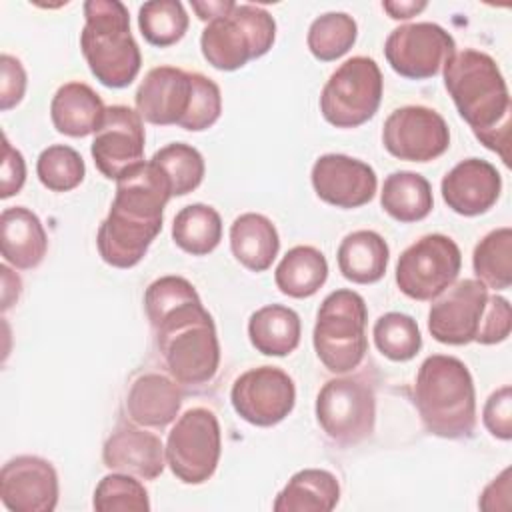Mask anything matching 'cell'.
<instances>
[{
  "mask_svg": "<svg viewBox=\"0 0 512 512\" xmlns=\"http://www.w3.org/2000/svg\"><path fill=\"white\" fill-rule=\"evenodd\" d=\"M382 144L398 160L430 162L448 150L450 130L436 110L402 106L386 118Z\"/></svg>",
  "mask_w": 512,
  "mask_h": 512,
  "instance_id": "cell-15",
  "label": "cell"
},
{
  "mask_svg": "<svg viewBox=\"0 0 512 512\" xmlns=\"http://www.w3.org/2000/svg\"><path fill=\"white\" fill-rule=\"evenodd\" d=\"M136 112L156 126L176 124L190 132L210 128L222 108L214 80L174 66L152 68L136 90Z\"/></svg>",
  "mask_w": 512,
  "mask_h": 512,
  "instance_id": "cell-3",
  "label": "cell"
},
{
  "mask_svg": "<svg viewBox=\"0 0 512 512\" xmlns=\"http://www.w3.org/2000/svg\"><path fill=\"white\" fill-rule=\"evenodd\" d=\"M500 498L504 508H510V468H504L498 478H494L482 492L478 506L482 510H494V500Z\"/></svg>",
  "mask_w": 512,
  "mask_h": 512,
  "instance_id": "cell-43",
  "label": "cell"
},
{
  "mask_svg": "<svg viewBox=\"0 0 512 512\" xmlns=\"http://www.w3.org/2000/svg\"><path fill=\"white\" fill-rule=\"evenodd\" d=\"M0 500L12 512H52L58 504V474L40 456H16L2 466Z\"/></svg>",
  "mask_w": 512,
  "mask_h": 512,
  "instance_id": "cell-18",
  "label": "cell"
},
{
  "mask_svg": "<svg viewBox=\"0 0 512 512\" xmlns=\"http://www.w3.org/2000/svg\"><path fill=\"white\" fill-rule=\"evenodd\" d=\"M338 268L354 284H374L388 268L390 248L374 230H356L344 236L338 246Z\"/></svg>",
  "mask_w": 512,
  "mask_h": 512,
  "instance_id": "cell-27",
  "label": "cell"
},
{
  "mask_svg": "<svg viewBox=\"0 0 512 512\" xmlns=\"http://www.w3.org/2000/svg\"><path fill=\"white\" fill-rule=\"evenodd\" d=\"M170 198L168 178L150 160L116 180L114 202L96 234L100 258L114 268L136 266L160 234Z\"/></svg>",
  "mask_w": 512,
  "mask_h": 512,
  "instance_id": "cell-1",
  "label": "cell"
},
{
  "mask_svg": "<svg viewBox=\"0 0 512 512\" xmlns=\"http://www.w3.org/2000/svg\"><path fill=\"white\" fill-rule=\"evenodd\" d=\"M328 278L326 256L314 246L290 248L274 272L278 290L290 298L314 296Z\"/></svg>",
  "mask_w": 512,
  "mask_h": 512,
  "instance_id": "cell-30",
  "label": "cell"
},
{
  "mask_svg": "<svg viewBox=\"0 0 512 512\" xmlns=\"http://www.w3.org/2000/svg\"><path fill=\"white\" fill-rule=\"evenodd\" d=\"M230 250L244 268L252 272H264L278 256V230L264 214H240L230 226Z\"/></svg>",
  "mask_w": 512,
  "mask_h": 512,
  "instance_id": "cell-25",
  "label": "cell"
},
{
  "mask_svg": "<svg viewBox=\"0 0 512 512\" xmlns=\"http://www.w3.org/2000/svg\"><path fill=\"white\" fill-rule=\"evenodd\" d=\"M274 40L276 22L268 10L254 4H234L228 14L206 24L200 50L210 66L230 72L264 56Z\"/></svg>",
  "mask_w": 512,
  "mask_h": 512,
  "instance_id": "cell-8",
  "label": "cell"
},
{
  "mask_svg": "<svg viewBox=\"0 0 512 512\" xmlns=\"http://www.w3.org/2000/svg\"><path fill=\"white\" fill-rule=\"evenodd\" d=\"M456 52V42L434 22H414L394 28L384 44L390 68L410 80L432 78Z\"/></svg>",
  "mask_w": 512,
  "mask_h": 512,
  "instance_id": "cell-13",
  "label": "cell"
},
{
  "mask_svg": "<svg viewBox=\"0 0 512 512\" xmlns=\"http://www.w3.org/2000/svg\"><path fill=\"white\" fill-rule=\"evenodd\" d=\"M236 414L252 426L282 422L296 404L294 380L278 366H258L240 374L230 390Z\"/></svg>",
  "mask_w": 512,
  "mask_h": 512,
  "instance_id": "cell-14",
  "label": "cell"
},
{
  "mask_svg": "<svg viewBox=\"0 0 512 512\" xmlns=\"http://www.w3.org/2000/svg\"><path fill=\"white\" fill-rule=\"evenodd\" d=\"M138 28L148 44L166 48L188 30V14L178 0H150L138 10Z\"/></svg>",
  "mask_w": 512,
  "mask_h": 512,
  "instance_id": "cell-35",
  "label": "cell"
},
{
  "mask_svg": "<svg viewBox=\"0 0 512 512\" xmlns=\"http://www.w3.org/2000/svg\"><path fill=\"white\" fill-rule=\"evenodd\" d=\"M476 280L486 288L506 290L512 284V230L508 226L488 232L474 248Z\"/></svg>",
  "mask_w": 512,
  "mask_h": 512,
  "instance_id": "cell-32",
  "label": "cell"
},
{
  "mask_svg": "<svg viewBox=\"0 0 512 512\" xmlns=\"http://www.w3.org/2000/svg\"><path fill=\"white\" fill-rule=\"evenodd\" d=\"M444 86L474 136L510 164L512 102L496 60L474 48L454 52L444 64Z\"/></svg>",
  "mask_w": 512,
  "mask_h": 512,
  "instance_id": "cell-2",
  "label": "cell"
},
{
  "mask_svg": "<svg viewBox=\"0 0 512 512\" xmlns=\"http://www.w3.org/2000/svg\"><path fill=\"white\" fill-rule=\"evenodd\" d=\"M92 506L98 512H148L150 500L144 484L132 474L112 472L98 482Z\"/></svg>",
  "mask_w": 512,
  "mask_h": 512,
  "instance_id": "cell-38",
  "label": "cell"
},
{
  "mask_svg": "<svg viewBox=\"0 0 512 512\" xmlns=\"http://www.w3.org/2000/svg\"><path fill=\"white\" fill-rule=\"evenodd\" d=\"M300 316L282 304L258 308L248 320V338L264 356H288L300 344Z\"/></svg>",
  "mask_w": 512,
  "mask_h": 512,
  "instance_id": "cell-28",
  "label": "cell"
},
{
  "mask_svg": "<svg viewBox=\"0 0 512 512\" xmlns=\"http://www.w3.org/2000/svg\"><path fill=\"white\" fill-rule=\"evenodd\" d=\"M80 48L90 72L108 88H126L140 72L142 54L130 32V14L118 0L84 2Z\"/></svg>",
  "mask_w": 512,
  "mask_h": 512,
  "instance_id": "cell-6",
  "label": "cell"
},
{
  "mask_svg": "<svg viewBox=\"0 0 512 512\" xmlns=\"http://www.w3.org/2000/svg\"><path fill=\"white\" fill-rule=\"evenodd\" d=\"M310 180L320 200L346 210L368 204L378 188L374 168L346 154L320 156L312 166Z\"/></svg>",
  "mask_w": 512,
  "mask_h": 512,
  "instance_id": "cell-19",
  "label": "cell"
},
{
  "mask_svg": "<svg viewBox=\"0 0 512 512\" xmlns=\"http://www.w3.org/2000/svg\"><path fill=\"white\" fill-rule=\"evenodd\" d=\"M26 92V70L22 62L10 54L0 56V108H14Z\"/></svg>",
  "mask_w": 512,
  "mask_h": 512,
  "instance_id": "cell-41",
  "label": "cell"
},
{
  "mask_svg": "<svg viewBox=\"0 0 512 512\" xmlns=\"http://www.w3.org/2000/svg\"><path fill=\"white\" fill-rule=\"evenodd\" d=\"M150 162H154L168 178L172 196H184L196 190L204 180V158L194 146L186 142L166 144L154 152Z\"/></svg>",
  "mask_w": 512,
  "mask_h": 512,
  "instance_id": "cell-34",
  "label": "cell"
},
{
  "mask_svg": "<svg viewBox=\"0 0 512 512\" xmlns=\"http://www.w3.org/2000/svg\"><path fill=\"white\" fill-rule=\"evenodd\" d=\"M414 398L424 428L440 438H470L476 428V392L468 366L446 354L428 356L416 374Z\"/></svg>",
  "mask_w": 512,
  "mask_h": 512,
  "instance_id": "cell-4",
  "label": "cell"
},
{
  "mask_svg": "<svg viewBox=\"0 0 512 512\" xmlns=\"http://www.w3.org/2000/svg\"><path fill=\"white\" fill-rule=\"evenodd\" d=\"M510 328H512V312H510V304L506 298L502 296H488V304H486V312L478 330V336L474 342L478 344H498L504 342L510 336Z\"/></svg>",
  "mask_w": 512,
  "mask_h": 512,
  "instance_id": "cell-39",
  "label": "cell"
},
{
  "mask_svg": "<svg viewBox=\"0 0 512 512\" xmlns=\"http://www.w3.org/2000/svg\"><path fill=\"white\" fill-rule=\"evenodd\" d=\"M234 4L236 2H232V0H208V2H192V10L198 14V18L200 20H204V22H210V20H214V18H218V16H224V14H228L232 8H234Z\"/></svg>",
  "mask_w": 512,
  "mask_h": 512,
  "instance_id": "cell-44",
  "label": "cell"
},
{
  "mask_svg": "<svg viewBox=\"0 0 512 512\" xmlns=\"http://www.w3.org/2000/svg\"><path fill=\"white\" fill-rule=\"evenodd\" d=\"M448 208L460 216H478L488 212L502 192V178L496 166L480 158L458 162L440 184Z\"/></svg>",
  "mask_w": 512,
  "mask_h": 512,
  "instance_id": "cell-20",
  "label": "cell"
},
{
  "mask_svg": "<svg viewBox=\"0 0 512 512\" xmlns=\"http://www.w3.org/2000/svg\"><path fill=\"white\" fill-rule=\"evenodd\" d=\"M368 308L364 298L348 288L330 292L316 314L312 342L318 360L334 374L360 366L368 352Z\"/></svg>",
  "mask_w": 512,
  "mask_h": 512,
  "instance_id": "cell-7",
  "label": "cell"
},
{
  "mask_svg": "<svg viewBox=\"0 0 512 512\" xmlns=\"http://www.w3.org/2000/svg\"><path fill=\"white\" fill-rule=\"evenodd\" d=\"M102 462L112 472L154 480L164 472L166 452L156 434L132 424H122L104 442Z\"/></svg>",
  "mask_w": 512,
  "mask_h": 512,
  "instance_id": "cell-21",
  "label": "cell"
},
{
  "mask_svg": "<svg viewBox=\"0 0 512 512\" xmlns=\"http://www.w3.org/2000/svg\"><path fill=\"white\" fill-rule=\"evenodd\" d=\"M376 348L394 362L412 360L422 348V336L416 320L402 312H386L374 322Z\"/></svg>",
  "mask_w": 512,
  "mask_h": 512,
  "instance_id": "cell-36",
  "label": "cell"
},
{
  "mask_svg": "<svg viewBox=\"0 0 512 512\" xmlns=\"http://www.w3.org/2000/svg\"><path fill=\"white\" fill-rule=\"evenodd\" d=\"M462 266L458 244L444 234H426L398 258L396 284L412 300H434L456 280Z\"/></svg>",
  "mask_w": 512,
  "mask_h": 512,
  "instance_id": "cell-11",
  "label": "cell"
},
{
  "mask_svg": "<svg viewBox=\"0 0 512 512\" xmlns=\"http://www.w3.org/2000/svg\"><path fill=\"white\" fill-rule=\"evenodd\" d=\"M356 36L358 24L350 14L326 12L310 24L306 44L316 60L332 62L354 46Z\"/></svg>",
  "mask_w": 512,
  "mask_h": 512,
  "instance_id": "cell-33",
  "label": "cell"
},
{
  "mask_svg": "<svg viewBox=\"0 0 512 512\" xmlns=\"http://www.w3.org/2000/svg\"><path fill=\"white\" fill-rule=\"evenodd\" d=\"M50 116L60 134L84 138L102 128L106 106L88 84L66 82L56 90L50 102Z\"/></svg>",
  "mask_w": 512,
  "mask_h": 512,
  "instance_id": "cell-24",
  "label": "cell"
},
{
  "mask_svg": "<svg viewBox=\"0 0 512 512\" xmlns=\"http://www.w3.org/2000/svg\"><path fill=\"white\" fill-rule=\"evenodd\" d=\"M36 174L42 186L52 192H68L80 186L86 176V166L82 156L66 146L54 144L40 152L36 162Z\"/></svg>",
  "mask_w": 512,
  "mask_h": 512,
  "instance_id": "cell-37",
  "label": "cell"
},
{
  "mask_svg": "<svg viewBox=\"0 0 512 512\" xmlns=\"http://www.w3.org/2000/svg\"><path fill=\"white\" fill-rule=\"evenodd\" d=\"M426 6H428V2H424V0H420V2H414V0H408V2H382V8L394 20H408V18L420 14Z\"/></svg>",
  "mask_w": 512,
  "mask_h": 512,
  "instance_id": "cell-45",
  "label": "cell"
},
{
  "mask_svg": "<svg viewBox=\"0 0 512 512\" xmlns=\"http://www.w3.org/2000/svg\"><path fill=\"white\" fill-rule=\"evenodd\" d=\"M316 420L336 444L352 446L362 442L374 432L376 422L372 388L354 376L328 380L316 396Z\"/></svg>",
  "mask_w": 512,
  "mask_h": 512,
  "instance_id": "cell-12",
  "label": "cell"
},
{
  "mask_svg": "<svg viewBox=\"0 0 512 512\" xmlns=\"http://www.w3.org/2000/svg\"><path fill=\"white\" fill-rule=\"evenodd\" d=\"M382 72L374 58L352 56L328 78L320 94V112L336 128H356L368 122L382 100Z\"/></svg>",
  "mask_w": 512,
  "mask_h": 512,
  "instance_id": "cell-9",
  "label": "cell"
},
{
  "mask_svg": "<svg viewBox=\"0 0 512 512\" xmlns=\"http://www.w3.org/2000/svg\"><path fill=\"white\" fill-rule=\"evenodd\" d=\"M0 246L8 264L18 270H32L46 256L48 236L32 210L10 206L0 216Z\"/></svg>",
  "mask_w": 512,
  "mask_h": 512,
  "instance_id": "cell-23",
  "label": "cell"
},
{
  "mask_svg": "<svg viewBox=\"0 0 512 512\" xmlns=\"http://www.w3.org/2000/svg\"><path fill=\"white\" fill-rule=\"evenodd\" d=\"M144 140V124L136 110L122 104L108 106L104 124L90 146L96 168L108 180H120L144 164Z\"/></svg>",
  "mask_w": 512,
  "mask_h": 512,
  "instance_id": "cell-16",
  "label": "cell"
},
{
  "mask_svg": "<svg viewBox=\"0 0 512 512\" xmlns=\"http://www.w3.org/2000/svg\"><path fill=\"white\" fill-rule=\"evenodd\" d=\"M482 420L486 430L500 440L512 438V390L508 384L490 394L484 404Z\"/></svg>",
  "mask_w": 512,
  "mask_h": 512,
  "instance_id": "cell-40",
  "label": "cell"
},
{
  "mask_svg": "<svg viewBox=\"0 0 512 512\" xmlns=\"http://www.w3.org/2000/svg\"><path fill=\"white\" fill-rule=\"evenodd\" d=\"M0 196L10 198L18 194L26 182V162L24 156L10 144L4 134L2 142V170H0Z\"/></svg>",
  "mask_w": 512,
  "mask_h": 512,
  "instance_id": "cell-42",
  "label": "cell"
},
{
  "mask_svg": "<svg viewBox=\"0 0 512 512\" xmlns=\"http://www.w3.org/2000/svg\"><path fill=\"white\" fill-rule=\"evenodd\" d=\"M172 240L192 256L210 254L222 240V218L208 204H188L174 216Z\"/></svg>",
  "mask_w": 512,
  "mask_h": 512,
  "instance_id": "cell-31",
  "label": "cell"
},
{
  "mask_svg": "<svg viewBox=\"0 0 512 512\" xmlns=\"http://www.w3.org/2000/svg\"><path fill=\"white\" fill-rule=\"evenodd\" d=\"M488 296V288L476 278H466L454 284L430 306L428 330L432 338L450 346L474 342L486 312Z\"/></svg>",
  "mask_w": 512,
  "mask_h": 512,
  "instance_id": "cell-17",
  "label": "cell"
},
{
  "mask_svg": "<svg viewBox=\"0 0 512 512\" xmlns=\"http://www.w3.org/2000/svg\"><path fill=\"white\" fill-rule=\"evenodd\" d=\"M158 350L170 376L188 386L206 384L220 364V344L214 320L200 296L150 320Z\"/></svg>",
  "mask_w": 512,
  "mask_h": 512,
  "instance_id": "cell-5",
  "label": "cell"
},
{
  "mask_svg": "<svg viewBox=\"0 0 512 512\" xmlns=\"http://www.w3.org/2000/svg\"><path fill=\"white\" fill-rule=\"evenodd\" d=\"M166 464L184 484H202L212 478L222 454L220 424L212 410L196 406L186 410L166 440Z\"/></svg>",
  "mask_w": 512,
  "mask_h": 512,
  "instance_id": "cell-10",
  "label": "cell"
},
{
  "mask_svg": "<svg viewBox=\"0 0 512 512\" xmlns=\"http://www.w3.org/2000/svg\"><path fill=\"white\" fill-rule=\"evenodd\" d=\"M338 500V478L322 468H306L286 482L272 508L276 512H330Z\"/></svg>",
  "mask_w": 512,
  "mask_h": 512,
  "instance_id": "cell-26",
  "label": "cell"
},
{
  "mask_svg": "<svg viewBox=\"0 0 512 512\" xmlns=\"http://www.w3.org/2000/svg\"><path fill=\"white\" fill-rule=\"evenodd\" d=\"M380 204L388 216L398 222H418L424 220L432 208V186L430 182L410 170H398L386 176L380 192Z\"/></svg>",
  "mask_w": 512,
  "mask_h": 512,
  "instance_id": "cell-29",
  "label": "cell"
},
{
  "mask_svg": "<svg viewBox=\"0 0 512 512\" xmlns=\"http://www.w3.org/2000/svg\"><path fill=\"white\" fill-rule=\"evenodd\" d=\"M182 406V390L164 374L148 372L138 376L126 396V410L132 422L146 428H164L176 420Z\"/></svg>",
  "mask_w": 512,
  "mask_h": 512,
  "instance_id": "cell-22",
  "label": "cell"
}]
</instances>
